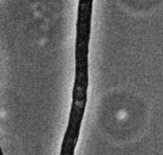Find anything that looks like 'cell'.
I'll return each instance as SVG.
<instances>
[{
	"label": "cell",
	"mask_w": 163,
	"mask_h": 155,
	"mask_svg": "<svg viewBox=\"0 0 163 155\" xmlns=\"http://www.w3.org/2000/svg\"><path fill=\"white\" fill-rule=\"evenodd\" d=\"M0 155H4V153H3V150H2L1 147H0Z\"/></svg>",
	"instance_id": "1"
}]
</instances>
